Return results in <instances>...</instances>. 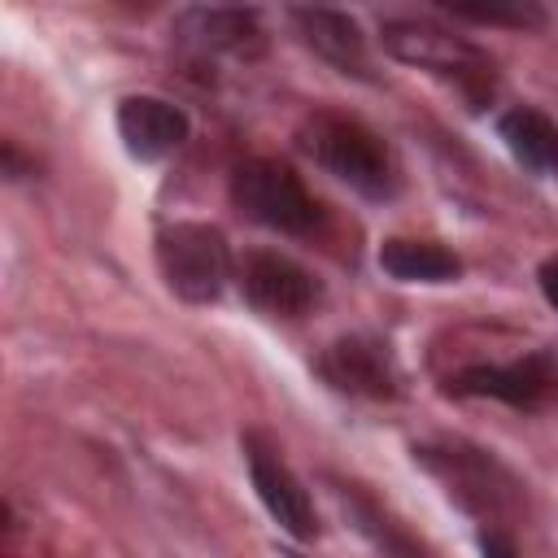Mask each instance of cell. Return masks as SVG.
<instances>
[{"mask_svg": "<svg viewBox=\"0 0 558 558\" xmlns=\"http://www.w3.org/2000/svg\"><path fill=\"white\" fill-rule=\"evenodd\" d=\"M379 39H384L388 57L453 83L471 105H484V96L493 92V61L471 39H462L427 17H388L379 26Z\"/></svg>", "mask_w": 558, "mask_h": 558, "instance_id": "obj_1", "label": "cell"}, {"mask_svg": "<svg viewBox=\"0 0 558 558\" xmlns=\"http://www.w3.org/2000/svg\"><path fill=\"white\" fill-rule=\"evenodd\" d=\"M327 484H331V497L340 501V510L349 514V523L384 554V558H432L427 554V545L392 514V510H384L362 484H353V480H340V475H327Z\"/></svg>", "mask_w": 558, "mask_h": 558, "instance_id": "obj_11", "label": "cell"}, {"mask_svg": "<svg viewBox=\"0 0 558 558\" xmlns=\"http://www.w3.org/2000/svg\"><path fill=\"white\" fill-rule=\"evenodd\" d=\"M244 449H248V475H253V488H257L262 506L270 510V519H275L288 536L310 541V536L318 532V519H314V501H310V493L301 488V480L288 471V462H283L275 449L257 445L253 436L244 440Z\"/></svg>", "mask_w": 558, "mask_h": 558, "instance_id": "obj_8", "label": "cell"}, {"mask_svg": "<svg viewBox=\"0 0 558 558\" xmlns=\"http://www.w3.org/2000/svg\"><path fill=\"white\" fill-rule=\"evenodd\" d=\"M118 135L131 157L161 161L187 140V113L166 96H126L118 105Z\"/></svg>", "mask_w": 558, "mask_h": 558, "instance_id": "obj_9", "label": "cell"}, {"mask_svg": "<svg viewBox=\"0 0 558 558\" xmlns=\"http://www.w3.org/2000/svg\"><path fill=\"white\" fill-rule=\"evenodd\" d=\"M506 148L532 170H558V126L541 109H510L497 122Z\"/></svg>", "mask_w": 558, "mask_h": 558, "instance_id": "obj_15", "label": "cell"}, {"mask_svg": "<svg viewBox=\"0 0 558 558\" xmlns=\"http://www.w3.org/2000/svg\"><path fill=\"white\" fill-rule=\"evenodd\" d=\"M379 266L401 283H453L462 275V262L449 248H440L432 240H405V235L384 240Z\"/></svg>", "mask_w": 558, "mask_h": 558, "instance_id": "obj_14", "label": "cell"}, {"mask_svg": "<svg viewBox=\"0 0 558 558\" xmlns=\"http://www.w3.org/2000/svg\"><path fill=\"white\" fill-rule=\"evenodd\" d=\"M536 279H541V292H545V301L558 310V257H554V262H545Z\"/></svg>", "mask_w": 558, "mask_h": 558, "instance_id": "obj_18", "label": "cell"}, {"mask_svg": "<svg viewBox=\"0 0 558 558\" xmlns=\"http://www.w3.org/2000/svg\"><path fill=\"white\" fill-rule=\"evenodd\" d=\"M231 201H235V209L248 222L270 227V231H283V235H305L323 218V209L305 192V183L283 161H270V157H253V161L235 166V174H231Z\"/></svg>", "mask_w": 558, "mask_h": 558, "instance_id": "obj_3", "label": "cell"}, {"mask_svg": "<svg viewBox=\"0 0 558 558\" xmlns=\"http://www.w3.org/2000/svg\"><path fill=\"white\" fill-rule=\"evenodd\" d=\"M318 371L327 375V384L353 397H371V401L401 397V371L392 362V349L371 336H344L327 344V353L318 357Z\"/></svg>", "mask_w": 558, "mask_h": 558, "instance_id": "obj_7", "label": "cell"}, {"mask_svg": "<svg viewBox=\"0 0 558 558\" xmlns=\"http://www.w3.org/2000/svg\"><path fill=\"white\" fill-rule=\"evenodd\" d=\"M480 558H519V549H514V541L506 536V532H480Z\"/></svg>", "mask_w": 558, "mask_h": 558, "instance_id": "obj_17", "label": "cell"}, {"mask_svg": "<svg viewBox=\"0 0 558 558\" xmlns=\"http://www.w3.org/2000/svg\"><path fill=\"white\" fill-rule=\"evenodd\" d=\"M157 266L174 296L209 305L231 279V248L209 222H174L157 235Z\"/></svg>", "mask_w": 558, "mask_h": 558, "instance_id": "obj_4", "label": "cell"}, {"mask_svg": "<svg viewBox=\"0 0 558 558\" xmlns=\"http://www.w3.org/2000/svg\"><path fill=\"white\" fill-rule=\"evenodd\" d=\"M240 288H244L248 305H257L262 314H275V318H301L318 301V279L305 266H296L292 257L270 253V248L244 253Z\"/></svg>", "mask_w": 558, "mask_h": 558, "instance_id": "obj_6", "label": "cell"}, {"mask_svg": "<svg viewBox=\"0 0 558 558\" xmlns=\"http://www.w3.org/2000/svg\"><path fill=\"white\" fill-rule=\"evenodd\" d=\"M296 144L305 148V157H314L327 174H336L340 183H349L353 192L384 201L392 192V161L384 140L362 126L357 118L344 113H314L301 122Z\"/></svg>", "mask_w": 558, "mask_h": 558, "instance_id": "obj_2", "label": "cell"}, {"mask_svg": "<svg viewBox=\"0 0 558 558\" xmlns=\"http://www.w3.org/2000/svg\"><path fill=\"white\" fill-rule=\"evenodd\" d=\"M414 458L445 480L449 497H458L466 510H480V514H493L501 519L510 506H514V480L480 449H466V445H414Z\"/></svg>", "mask_w": 558, "mask_h": 558, "instance_id": "obj_5", "label": "cell"}, {"mask_svg": "<svg viewBox=\"0 0 558 558\" xmlns=\"http://www.w3.org/2000/svg\"><path fill=\"white\" fill-rule=\"evenodd\" d=\"M292 26L301 31V39L340 74L353 78H371V52H366V35L357 31V22L340 9H292L288 13Z\"/></svg>", "mask_w": 558, "mask_h": 558, "instance_id": "obj_12", "label": "cell"}, {"mask_svg": "<svg viewBox=\"0 0 558 558\" xmlns=\"http://www.w3.org/2000/svg\"><path fill=\"white\" fill-rule=\"evenodd\" d=\"M453 9V17H466V22H484V26H541L545 22V13L536 9V4H523V0H514V4H449Z\"/></svg>", "mask_w": 558, "mask_h": 558, "instance_id": "obj_16", "label": "cell"}, {"mask_svg": "<svg viewBox=\"0 0 558 558\" xmlns=\"http://www.w3.org/2000/svg\"><path fill=\"white\" fill-rule=\"evenodd\" d=\"M449 384L462 397H497L506 405L532 410V405H541L549 397L558 375H554V366L545 357H527V362H510V366H471V371L453 375Z\"/></svg>", "mask_w": 558, "mask_h": 558, "instance_id": "obj_10", "label": "cell"}, {"mask_svg": "<svg viewBox=\"0 0 558 558\" xmlns=\"http://www.w3.org/2000/svg\"><path fill=\"white\" fill-rule=\"evenodd\" d=\"M179 31L192 44H201L205 52H253V48H262L257 13H244V9H192V13H183Z\"/></svg>", "mask_w": 558, "mask_h": 558, "instance_id": "obj_13", "label": "cell"}, {"mask_svg": "<svg viewBox=\"0 0 558 558\" xmlns=\"http://www.w3.org/2000/svg\"><path fill=\"white\" fill-rule=\"evenodd\" d=\"M283 558H305V554H292V549H288V554H283Z\"/></svg>", "mask_w": 558, "mask_h": 558, "instance_id": "obj_19", "label": "cell"}]
</instances>
